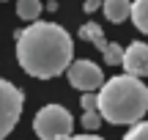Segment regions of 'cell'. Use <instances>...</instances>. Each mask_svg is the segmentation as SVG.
<instances>
[{
    "instance_id": "1",
    "label": "cell",
    "mask_w": 148,
    "mask_h": 140,
    "mask_svg": "<svg viewBox=\"0 0 148 140\" xmlns=\"http://www.w3.org/2000/svg\"><path fill=\"white\" fill-rule=\"evenodd\" d=\"M74 41L58 22H33L16 33V60L36 80H52L71 66Z\"/></svg>"
},
{
    "instance_id": "2",
    "label": "cell",
    "mask_w": 148,
    "mask_h": 140,
    "mask_svg": "<svg viewBox=\"0 0 148 140\" xmlns=\"http://www.w3.org/2000/svg\"><path fill=\"white\" fill-rule=\"evenodd\" d=\"M148 113V88L143 80L129 74H115L104 80L99 91V115L115 126L140 124Z\"/></svg>"
},
{
    "instance_id": "3",
    "label": "cell",
    "mask_w": 148,
    "mask_h": 140,
    "mask_svg": "<svg viewBox=\"0 0 148 140\" xmlns=\"http://www.w3.org/2000/svg\"><path fill=\"white\" fill-rule=\"evenodd\" d=\"M74 129V118L63 104H47L33 118V132L38 140H69Z\"/></svg>"
},
{
    "instance_id": "4",
    "label": "cell",
    "mask_w": 148,
    "mask_h": 140,
    "mask_svg": "<svg viewBox=\"0 0 148 140\" xmlns=\"http://www.w3.org/2000/svg\"><path fill=\"white\" fill-rule=\"evenodd\" d=\"M22 107H25V93L14 82L0 77V140H5L19 124Z\"/></svg>"
},
{
    "instance_id": "5",
    "label": "cell",
    "mask_w": 148,
    "mask_h": 140,
    "mask_svg": "<svg viewBox=\"0 0 148 140\" xmlns=\"http://www.w3.org/2000/svg\"><path fill=\"white\" fill-rule=\"evenodd\" d=\"M66 77H69L71 88H77L82 93L101 91V85H104V74L93 60H71V66L66 69Z\"/></svg>"
},
{
    "instance_id": "6",
    "label": "cell",
    "mask_w": 148,
    "mask_h": 140,
    "mask_svg": "<svg viewBox=\"0 0 148 140\" xmlns=\"http://www.w3.org/2000/svg\"><path fill=\"white\" fill-rule=\"evenodd\" d=\"M123 69L129 77H148V44L145 41H134L123 49Z\"/></svg>"
},
{
    "instance_id": "7",
    "label": "cell",
    "mask_w": 148,
    "mask_h": 140,
    "mask_svg": "<svg viewBox=\"0 0 148 140\" xmlns=\"http://www.w3.org/2000/svg\"><path fill=\"white\" fill-rule=\"evenodd\" d=\"M101 8H104V16H107V19L118 25V22L129 19V14H132V0H104Z\"/></svg>"
},
{
    "instance_id": "8",
    "label": "cell",
    "mask_w": 148,
    "mask_h": 140,
    "mask_svg": "<svg viewBox=\"0 0 148 140\" xmlns=\"http://www.w3.org/2000/svg\"><path fill=\"white\" fill-rule=\"evenodd\" d=\"M79 38H82V41L96 44V49H99V52H104V49H107V44H110V41L104 38V30H101L96 22H85V25L79 27Z\"/></svg>"
},
{
    "instance_id": "9",
    "label": "cell",
    "mask_w": 148,
    "mask_h": 140,
    "mask_svg": "<svg viewBox=\"0 0 148 140\" xmlns=\"http://www.w3.org/2000/svg\"><path fill=\"white\" fill-rule=\"evenodd\" d=\"M41 0H16V16L25 22H38V14H41Z\"/></svg>"
},
{
    "instance_id": "10",
    "label": "cell",
    "mask_w": 148,
    "mask_h": 140,
    "mask_svg": "<svg viewBox=\"0 0 148 140\" xmlns=\"http://www.w3.org/2000/svg\"><path fill=\"white\" fill-rule=\"evenodd\" d=\"M132 22L140 33H148V0H132Z\"/></svg>"
},
{
    "instance_id": "11",
    "label": "cell",
    "mask_w": 148,
    "mask_h": 140,
    "mask_svg": "<svg viewBox=\"0 0 148 140\" xmlns=\"http://www.w3.org/2000/svg\"><path fill=\"white\" fill-rule=\"evenodd\" d=\"M101 55H104V63H110V66H118V63L123 60V49L118 47V44H112V41L107 44V49H104Z\"/></svg>"
},
{
    "instance_id": "12",
    "label": "cell",
    "mask_w": 148,
    "mask_h": 140,
    "mask_svg": "<svg viewBox=\"0 0 148 140\" xmlns=\"http://www.w3.org/2000/svg\"><path fill=\"white\" fill-rule=\"evenodd\" d=\"M123 140H148V121H140L123 135Z\"/></svg>"
},
{
    "instance_id": "13",
    "label": "cell",
    "mask_w": 148,
    "mask_h": 140,
    "mask_svg": "<svg viewBox=\"0 0 148 140\" xmlns=\"http://www.w3.org/2000/svg\"><path fill=\"white\" fill-rule=\"evenodd\" d=\"M79 104H82V113H99V96L96 93H82Z\"/></svg>"
},
{
    "instance_id": "14",
    "label": "cell",
    "mask_w": 148,
    "mask_h": 140,
    "mask_svg": "<svg viewBox=\"0 0 148 140\" xmlns=\"http://www.w3.org/2000/svg\"><path fill=\"white\" fill-rule=\"evenodd\" d=\"M82 126H85L88 132L99 129V126H101V115H99V113H82Z\"/></svg>"
},
{
    "instance_id": "15",
    "label": "cell",
    "mask_w": 148,
    "mask_h": 140,
    "mask_svg": "<svg viewBox=\"0 0 148 140\" xmlns=\"http://www.w3.org/2000/svg\"><path fill=\"white\" fill-rule=\"evenodd\" d=\"M101 3H104V0H85L82 8H85V14H93L96 8H101Z\"/></svg>"
},
{
    "instance_id": "16",
    "label": "cell",
    "mask_w": 148,
    "mask_h": 140,
    "mask_svg": "<svg viewBox=\"0 0 148 140\" xmlns=\"http://www.w3.org/2000/svg\"><path fill=\"white\" fill-rule=\"evenodd\" d=\"M69 140H104V137H99V135H74Z\"/></svg>"
}]
</instances>
